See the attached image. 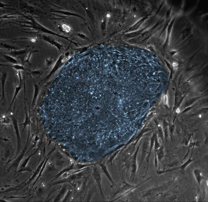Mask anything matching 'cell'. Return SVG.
Listing matches in <instances>:
<instances>
[{
    "label": "cell",
    "mask_w": 208,
    "mask_h": 202,
    "mask_svg": "<svg viewBox=\"0 0 208 202\" xmlns=\"http://www.w3.org/2000/svg\"><path fill=\"white\" fill-rule=\"evenodd\" d=\"M11 118L12 119V123H13V126L14 127V130H15V133H16V137H17V153H18L19 151L21 146V140L20 131H19V127H18V124H17V120L14 117H11Z\"/></svg>",
    "instance_id": "6da1fadb"
},
{
    "label": "cell",
    "mask_w": 208,
    "mask_h": 202,
    "mask_svg": "<svg viewBox=\"0 0 208 202\" xmlns=\"http://www.w3.org/2000/svg\"><path fill=\"white\" fill-rule=\"evenodd\" d=\"M7 79V73L6 72H2L1 73L0 77V82L2 87V94L1 96L0 102H3V103H6V97L5 94V82Z\"/></svg>",
    "instance_id": "7a4b0ae2"
},
{
    "label": "cell",
    "mask_w": 208,
    "mask_h": 202,
    "mask_svg": "<svg viewBox=\"0 0 208 202\" xmlns=\"http://www.w3.org/2000/svg\"><path fill=\"white\" fill-rule=\"evenodd\" d=\"M30 49H24L22 50H11L10 52L6 53L5 54L7 55H10V56H12L13 57H18L20 58L21 56H23V55L28 53L30 51Z\"/></svg>",
    "instance_id": "3957f363"
},
{
    "label": "cell",
    "mask_w": 208,
    "mask_h": 202,
    "mask_svg": "<svg viewBox=\"0 0 208 202\" xmlns=\"http://www.w3.org/2000/svg\"><path fill=\"white\" fill-rule=\"evenodd\" d=\"M14 86H15V92H14V96H13V99H12V101H11V103L10 104V106L9 107V108H8V109L7 111L6 115L7 114V113L8 112V111L10 109L12 105H13V104L14 102V100H15V99L17 98V96L18 94H19V93L20 91V89L22 88V82L20 83L19 85L18 86H16V83H15Z\"/></svg>",
    "instance_id": "277c9868"
},
{
    "label": "cell",
    "mask_w": 208,
    "mask_h": 202,
    "mask_svg": "<svg viewBox=\"0 0 208 202\" xmlns=\"http://www.w3.org/2000/svg\"><path fill=\"white\" fill-rule=\"evenodd\" d=\"M194 175L199 185H200V183L202 180L205 179V178L202 176V171L197 168H196L194 170Z\"/></svg>",
    "instance_id": "5b68a950"
},
{
    "label": "cell",
    "mask_w": 208,
    "mask_h": 202,
    "mask_svg": "<svg viewBox=\"0 0 208 202\" xmlns=\"http://www.w3.org/2000/svg\"><path fill=\"white\" fill-rule=\"evenodd\" d=\"M34 94L33 98V102H32V105H34L36 104L37 98H38V95L39 94L40 92V88L37 84L35 83L34 86Z\"/></svg>",
    "instance_id": "8992f818"
},
{
    "label": "cell",
    "mask_w": 208,
    "mask_h": 202,
    "mask_svg": "<svg viewBox=\"0 0 208 202\" xmlns=\"http://www.w3.org/2000/svg\"><path fill=\"white\" fill-rule=\"evenodd\" d=\"M0 66H10V67L14 68V69L16 70L17 71H20V70H23L24 71V72H26L27 73L29 74V75L31 77L30 73H28V72L26 71L25 68L24 67V66H23V65H20V64H13V65H5V64H0Z\"/></svg>",
    "instance_id": "52a82bcc"
},
{
    "label": "cell",
    "mask_w": 208,
    "mask_h": 202,
    "mask_svg": "<svg viewBox=\"0 0 208 202\" xmlns=\"http://www.w3.org/2000/svg\"><path fill=\"white\" fill-rule=\"evenodd\" d=\"M191 157H190V158L188 160V161H187V162H186L185 164H184L183 165H182V166L180 167L179 168H176V169H170V170H166V171H161L160 172H157V174H162L163 173H165V172H169V171H174V170H178V169H179V168H181V170H182V171H184V170H185V169L186 168V166L188 165L189 164H190V163H191V162L193 160H191Z\"/></svg>",
    "instance_id": "ba28073f"
},
{
    "label": "cell",
    "mask_w": 208,
    "mask_h": 202,
    "mask_svg": "<svg viewBox=\"0 0 208 202\" xmlns=\"http://www.w3.org/2000/svg\"><path fill=\"white\" fill-rule=\"evenodd\" d=\"M25 114H26V117H25V120L24 122L22 123L21 124H20V125H22L23 126V132L24 131V129L26 128V127L27 125H29V124H30V115H28L27 110H26V104L25 102Z\"/></svg>",
    "instance_id": "9c48e42d"
},
{
    "label": "cell",
    "mask_w": 208,
    "mask_h": 202,
    "mask_svg": "<svg viewBox=\"0 0 208 202\" xmlns=\"http://www.w3.org/2000/svg\"><path fill=\"white\" fill-rule=\"evenodd\" d=\"M3 58H4L5 60H7L8 62L11 63L12 64H18L19 63L18 61L16 60V59L10 55L4 54L3 55Z\"/></svg>",
    "instance_id": "30bf717a"
},
{
    "label": "cell",
    "mask_w": 208,
    "mask_h": 202,
    "mask_svg": "<svg viewBox=\"0 0 208 202\" xmlns=\"http://www.w3.org/2000/svg\"><path fill=\"white\" fill-rule=\"evenodd\" d=\"M32 76L34 77H40L43 73V71L41 70H34L31 71Z\"/></svg>",
    "instance_id": "8fae6325"
},
{
    "label": "cell",
    "mask_w": 208,
    "mask_h": 202,
    "mask_svg": "<svg viewBox=\"0 0 208 202\" xmlns=\"http://www.w3.org/2000/svg\"><path fill=\"white\" fill-rule=\"evenodd\" d=\"M33 49H34V47H33V48L32 49V50H31V51L29 53V54L27 55V56H26V59H25V60H24V62H24V63H28L29 65L31 66V64H30V58H31V56L32 53H34V52H38V50L34 51V50H33Z\"/></svg>",
    "instance_id": "7c38bea8"
},
{
    "label": "cell",
    "mask_w": 208,
    "mask_h": 202,
    "mask_svg": "<svg viewBox=\"0 0 208 202\" xmlns=\"http://www.w3.org/2000/svg\"><path fill=\"white\" fill-rule=\"evenodd\" d=\"M46 160V159H45L44 160H43V161H42V163H41V164L40 165V166H39V167H38L37 169H36V171H35V173H34V175L33 176L31 177V178L30 179V181H29V182H30L31 180H33L34 179V177H35V176H36V175L38 174V172H39V171H40V169H41V167H42V165H43V163H44V161H45Z\"/></svg>",
    "instance_id": "4fadbf2b"
},
{
    "label": "cell",
    "mask_w": 208,
    "mask_h": 202,
    "mask_svg": "<svg viewBox=\"0 0 208 202\" xmlns=\"http://www.w3.org/2000/svg\"><path fill=\"white\" fill-rule=\"evenodd\" d=\"M2 47H3V48H6L8 50H18V49H17V48H16L14 46H10L9 45H8L7 44H1V47L2 48Z\"/></svg>",
    "instance_id": "5bb4252c"
},
{
    "label": "cell",
    "mask_w": 208,
    "mask_h": 202,
    "mask_svg": "<svg viewBox=\"0 0 208 202\" xmlns=\"http://www.w3.org/2000/svg\"><path fill=\"white\" fill-rule=\"evenodd\" d=\"M23 18V17H18V16H12V14H7L3 16H1L0 19H9V18Z\"/></svg>",
    "instance_id": "9a60e30c"
},
{
    "label": "cell",
    "mask_w": 208,
    "mask_h": 202,
    "mask_svg": "<svg viewBox=\"0 0 208 202\" xmlns=\"http://www.w3.org/2000/svg\"><path fill=\"white\" fill-rule=\"evenodd\" d=\"M52 60L51 59L46 58V65L47 68H49L52 65Z\"/></svg>",
    "instance_id": "2e32d148"
},
{
    "label": "cell",
    "mask_w": 208,
    "mask_h": 202,
    "mask_svg": "<svg viewBox=\"0 0 208 202\" xmlns=\"http://www.w3.org/2000/svg\"><path fill=\"white\" fill-rule=\"evenodd\" d=\"M62 27L63 28V29L65 31H66L67 32H69L70 31V30H71V28L69 27V26H67V25H65V24H63L62 25Z\"/></svg>",
    "instance_id": "e0dca14e"
},
{
    "label": "cell",
    "mask_w": 208,
    "mask_h": 202,
    "mask_svg": "<svg viewBox=\"0 0 208 202\" xmlns=\"http://www.w3.org/2000/svg\"><path fill=\"white\" fill-rule=\"evenodd\" d=\"M34 153H34L33 154H32V155H31L30 156H29V157L26 159V160H25V161H24V163H23V164H22V166H21V167H25V166H26V164L27 163V161H28L30 159V157H31L33 154H34Z\"/></svg>",
    "instance_id": "ac0fdd59"
},
{
    "label": "cell",
    "mask_w": 208,
    "mask_h": 202,
    "mask_svg": "<svg viewBox=\"0 0 208 202\" xmlns=\"http://www.w3.org/2000/svg\"><path fill=\"white\" fill-rule=\"evenodd\" d=\"M17 76H18V78H19V79L20 83L22 82L23 80H22V76H21V71H20H20H18V72H17Z\"/></svg>",
    "instance_id": "d6986e66"
},
{
    "label": "cell",
    "mask_w": 208,
    "mask_h": 202,
    "mask_svg": "<svg viewBox=\"0 0 208 202\" xmlns=\"http://www.w3.org/2000/svg\"><path fill=\"white\" fill-rule=\"evenodd\" d=\"M173 68H174V70H177V69H178V64H177L176 62H173Z\"/></svg>",
    "instance_id": "ffe728a7"
},
{
    "label": "cell",
    "mask_w": 208,
    "mask_h": 202,
    "mask_svg": "<svg viewBox=\"0 0 208 202\" xmlns=\"http://www.w3.org/2000/svg\"><path fill=\"white\" fill-rule=\"evenodd\" d=\"M167 101H168V98H167V96L166 95H165V96H164V104H167Z\"/></svg>",
    "instance_id": "44dd1931"
},
{
    "label": "cell",
    "mask_w": 208,
    "mask_h": 202,
    "mask_svg": "<svg viewBox=\"0 0 208 202\" xmlns=\"http://www.w3.org/2000/svg\"><path fill=\"white\" fill-rule=\"evenodd\" d=\"M176 112H180V110H179V109H177V110H176Z\"/></svg>",
    "instance_id": "7402d4cb"
}]
</instances>
